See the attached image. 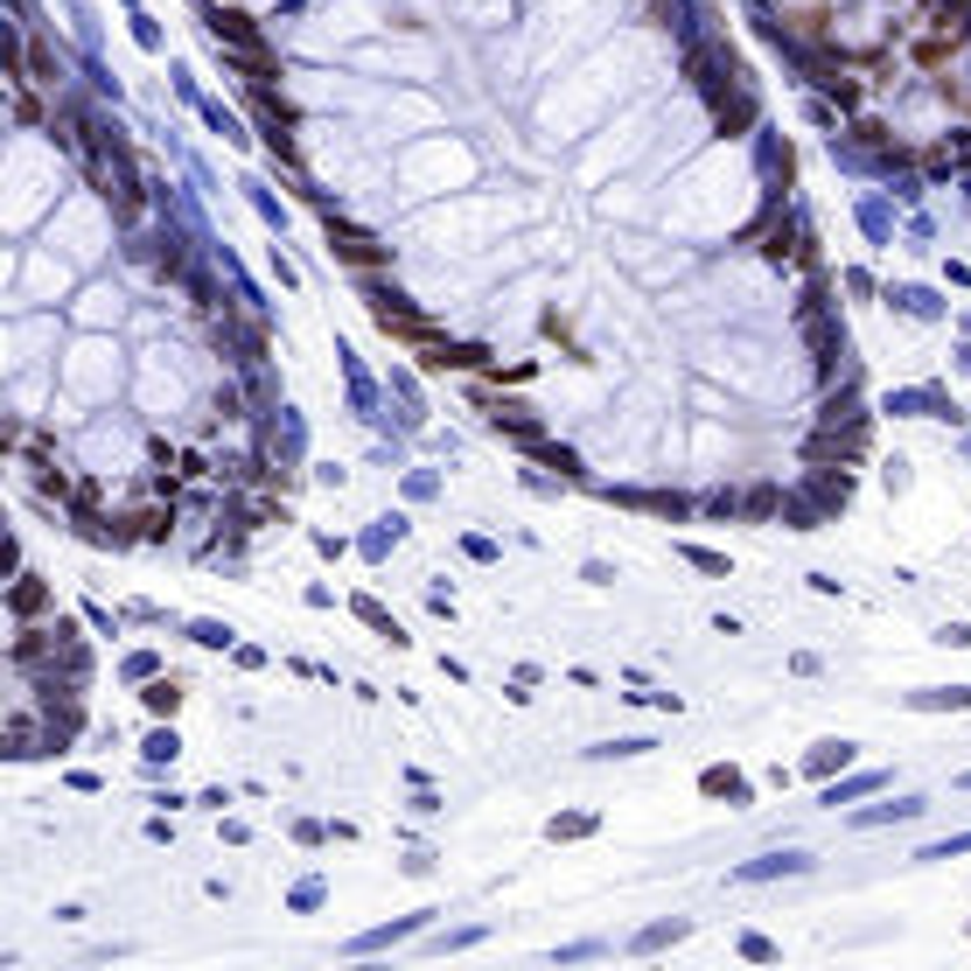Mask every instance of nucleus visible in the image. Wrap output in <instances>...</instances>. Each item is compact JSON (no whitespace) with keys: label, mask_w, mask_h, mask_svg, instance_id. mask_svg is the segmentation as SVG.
Returning <instances> with one entry per match:
<instances>
[{"label":"nucleus","mask_w":971,"mask_h":971,"mask_svg":"<svg viewBox=\"0 0 971 971\" xmlns=\"http://www.w3.org/2000/svg\"><path fill=\"white\" fill-rule=\"evenodd\" d=\"M336 252L350 259V266H377V245H371V239H357V231H343V239H336Z\"/></svg>","instance_id":"2"},{"label":"nucleus","mask_w":971,"mask_h":971,"mask_svg":"<svg viewBox=\"0 0 971 971\" xmlns=\"http://www.w3.org/2000/svg\"><path fill=\"white\" fill-rule=\"evenodd\" d=\"M210 29H218V36H231V42H239V50H259L252 21H245V14H231V8H210Z\"/></svg>","instance_id":"1"},{"label":"nucleus","mask_w":971,"mask_h":971,"mask_svg":"<svg viewBox=\"0 0 971 971\" xmlns=\"http://www.w3.org/2000/svg\"><path fill=\"white\" fill-rule=\"evenodd\" d=\"M943 699H951V706H971V692H922L916 706H943Z\"/></svg>","instance_id":"3"}]
</instances>
